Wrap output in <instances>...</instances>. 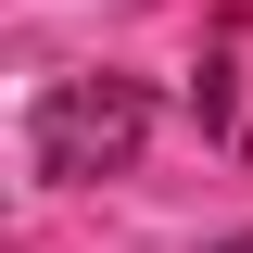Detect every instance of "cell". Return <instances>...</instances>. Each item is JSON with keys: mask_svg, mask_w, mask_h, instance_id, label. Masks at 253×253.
Masks as SVG:
<instances>
[{"mask_svg": "<svg viewBox=\"0 0 253 253\" xmlns=\"http://www.w3.org/2000/svg\"><path fill=\"white\" fill-rule=\"evenodd\" d=\"M139 139H152V89H139V76H63V89L38 101V126H26V152H38V177H51V190L126 177Z\"/></svg>", "mask_w": 253, "mask_h": 253, "instance_id": "obj_1", "label": "cell"}, {"mask_svg": "<svg viewBox=\"0 0 253 253\" xmlns=\"http://www.w3.org/2000/svg\"><path fill=\"white\" fill-rule=\"evenodd\" d=\"M215 253H253V241H215Z\"/></svg>", "mask_w": 253, "mask_h": 253, "instance_id": "obj_2", "label": "cell"}]
</instances>
